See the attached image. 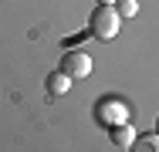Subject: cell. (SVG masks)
Returning <instances> with one entry per match:
<instances>
[{
  "label": "cell",
  "mask_w": 159,
  "mask_h": 152,
  "mask_svg": "<svg viewBox=\"0 0 159 152\" xmlns=\"http://www.w3.org/2000/svg\"><path fill=\"white\" fill-rule=\"evenodd\" d=\"M119 24H122V17L115 14V7H105V3H98L92 10V17H88V27L98 41H112L119 34Z\"/></svg>",
  "instance_id": "1"
},
{
  "label": "cell",
  "mask_w": 159,
  "mask_h": 152,
  "mask_svg": "<svg viewBox=\"0 0 159 152\" xmlns=\"http://www.w3.org/2000/svg\"><path fill=\"white\" fill-rule=\"evenodd\" d=\"M129 115H132V108H129L122 98H102V101L95 105V118H98V125H105V128L125 125Z\"/></svg>",
  "instance_id": "2"
},
{
  "label": "cell",
  "mask_w": 159,
  "mask_h": 152,
  "mask_svg": "<svg viewBox=\"0 0 159 152\" xmlns=\"http://www.w3.org/2000/svg\"><path fill=\"white\" fill-rule=\"evenodd\" d=\"M61 71L71 78V81H81L92 74V58L85 51H64L61 54Z\"/></svg>",
  "instance_id": "3"
},
{
  "label": "cell",
  "mask_w": 159,
  "mask_h": 152,
  "mask_svg": "<svg viewBox=\"0 0 159 152\" xmlns=\"http://www.w3.org/2000/svg\"><path fill=\"white\" fill-rule=\"evenodd\" d=\"M44 88H48V95H68V88H71V78H68L64 71H51Z\"/></svg>",
  "instance_id": "4"
},
{
  "label": "cell",
  "mask_w": 159,
  "mask_h": 152,
  "mask_svg": "<svg viewBox=\"0 0 159 152\" xmlns=\"http://www.w3.org/2000/svg\"><path fill=\"white\" fill-rule=\"evenodd\" d=\"M129 149L132 152H159V135L156 132H152V135H135Z\"/></svg>",
  "instance_id": "5"
},
{
  "label": "cell",
  "mask_w": 159,
  "mask_h": 152,
  "mask_svg": "<svg viewBox=\"0 0 159 152\" xmlns=\"http://www.w3.org/2000/svg\"><path fill=\"white\" fill-rule=\"evenodd\" d=\"M132 139H135V132L129 128V122H125V125H115V128H112V142H115V145L129 149V145H132Z\"/></svg>",
  "instance_id": "6"
},
{
  "label": "cell",
  "mask_w": 159,
  "mask_h": 152,
  "mask_svg": "<svg viewBox=\"0 0 159 152\" xmlns=\"http://www.w3.org/2000/svg\"><path fill=\"white\" fill-rule=\"evenodd\" d=\"M115 14L119 17H135L139 14V0H115Z\"/></svg>",
  "instance_id": "7"
},
{
  "label": "cell",
  "mask_w": 159,
  "mask_h": 152,
  "mask_svg": "<svg viewBox=\"0 0 159 152\" xmlns=\"http://www.w3.org/2000/svg\"><path fill=\"white\" fill-rule=\"evenodd\" d=\"M98 3H105V7H115V0H98Z\"/></svg>",
  "instance_id": "8"
},
{
  "label": "cell",
  "mask_w": 159,
  "mask_h": 152,
  "mask_svg": "<svg viewBox=\"0 0 159 152\" xmlns=\"http://www.w3.org/2000/svg\"><path fill=\"white\" fill-rule=\"evenodd\" d=\"M156 135H159V118H156Z\"/></svg>",
  "instance_id": "9"
}]
</instances>
